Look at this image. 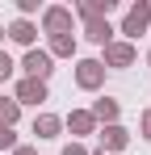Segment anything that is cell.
<instances>
[{"instance_id":"cell-1","label":"cell","mask_w":151,"mask_h":155,"mask_svg":"<svg viewBox=\"0 0 151 155\" xmlns=\"http://www.w3.org/2000/svg\"><path fill=\"white\" fill-rule=\"evenodd\" d=\"M147 21H151V4H143V0H139V4H134V8L126 13V25H122V34L139 38V34L147 29Z\"/></svg>"},{"instance_id":"cell-2","label":"cell","mask_w":151,"mask_h":155,"mask_svg":"<svg viewBox=\"0 0 151 155\" xmlns=\"http://www.w3.org/2000/svg\"><path fill=\"white\" fill-rule=\"evenodd\" d=\"M101 80H105V63H97V59H84V63L76 67V84H80V88H97Z\"/></svg>"},{"instance_id":"cell-3","label":"cell","mask_w":151,"mask_h":155,"mask_svg":"<svg viewBox=\"0 0 151 155\" xmlns=\"http://www.w3.org/2000/svg\"><path fill=\"white\" fill-rule=\"evenodd\" d=\"M21 67L29 71V80H42V84H46V76L55 71V67H50V54H46V51H29Z\"/></svg>"},{"instance_id":"cell-4","label":"cell","mask_w":151,"mask_h":155,"mask_svg":"<svg viewBox=\"0 0 151 155\" xmlns=\"http://www.w3.org/2000/svg\"><path fill=\"white\" fill-rule=\"evenodd\" d=\"M105 63H109V67H130V63H134V46H130V42H109V46H105Z\"/></svg>"},{"instance_id":"cell-5","label":"cell","mask_w":151,"mask_h":155,"mask_svg":"<svg viewBox=\"0 0 151 155\" xmlns=\"http://www.w3.org/2000/svg\"><path fill=\"white\" fill-rule=\"evenodd\" d=\"M38 101H46V84H42V80H21L17 105H38Z\"/></svg>"},{"instance_id":"cell-6","label":"cell","mask_w":151,"mask_h":155,"mask_svg":"<svg viewBox=\"0 0 151 155\" xmlns=\"http://www.w3.org/2000/svg\"><path fill=\"white\" fill-rule=\"evenodd\" d=\"M126 143H130V134H126L122 126H105L101 130V147H105V151H122Z\"/></svg>"},{"instance_id":"cell-7","label":"cell","mask_w":151,"mask_h":155,"mask_svg":"<svg viewBox=\"0 0 151 155\" xmlns=\"http://www.w3.org/2000/svg\"><path fill=\"white\" fill-rule=\"evenodd\" d=\"M67 25H72V13H67V8H46V29H50V38H55V34H67Z\"/></svg>"},{"instance_id":"cell-8","label":"cell","mask_w":151,"mask_h":155,"mask_svg":"<svg viewBox=\"0 0 151 155\" xmlns=\"http://www.w3.org/2000/svg\"><path fill=\"white\" fill-rule=\"evenodd\" d=\"M92 126H97V117L84 113V109H76L72 117H67V130H72V134H92Z\"/></svg>"},{"instance_id":"cell-9","label":"cell","mask_w":151,"mask_h":155,"mask_svg":"<svg viewBox=\"0 0 151 155\" xmlns=\"http://www.w3.org/2000/svg\"><path fill=\"white\" fill-rule=\"evenodd\" d=\"M59 126H63V122H59L55 113H42V117L34 122V134H38V138H59Z\"/></svg>"},{"instance_id":"cell-10","label":"cell","mask_w":151,"mask_h":155,"mask_svg":"<svg viewBox=\"0 0 151 155\" xmlns=\"http://www.w3.org/2000/svg\"><path fill=\"white\" fill-rule=\"evenodd\" d=\"M88 38H92V42H105V46H109V34H113V29H109V21H101V17H88Z\"/></svg>"},{"instance_id":"cell-11","label":"cell","mask_w":151,"mask_h":155,"mask_svg":"<svg viewBox=\"0 0 151 155\" xmlns=\"http://www.w3.org/2000/svg\"><path fill=\"white\" fill-rule=\"evenodd\" d=\"M8 38H13V42H21V46H29V42H34V25H29V21H13V25H8Z\"/></svg>"},{"instance_id":"cell-12","label":"cell","mask_w":151,"mask_h":155,"mask_svg":"<svg viewBox=\"0 0 151 155\" xmlns=\"http://www.w3.org/2000/svg\"><path fill=\"white\" fill-rule=\"evenodd\" d=\"M92 117H101V122H113V117H118V101H113V97H101V101L92 105Z\"/></svg>"},{"instance_id":"cell-13","label":"cell","mask_w":151,"mask_h":155,"mask_svg":"<svg viewBox=\"0 0 151 155\" xmlns=\"http://www.w3.org/2000/svg\"><path fill=\"white\" fill-rule=\"evenodd\" d=\"M17 113H21V105H17V101H4V97H0V126L8 130L13 122H17Z\"/></svg>"},{"instance_id":"cell-14","label":"cell","mask_w":151,"mask_h":155,"mask_svg":"<svg viewBox=\"0 0 151 155\" xmlns=\"http://www.w3.org/2000/svg\"><path fill=\"white\" fill-rule=\"evenodd\" d=\"M50 51L55 54H72L76 51V38L72 34H55V38H50Z\"/></svg>"},{"instance_id":"cell-15","label":"cell","mask_w":151,"mask_h":155,"mask_svg":"<svg viewBox=\"0 0 151 155\" xmlns=\"http://www.w3.org/2000/svg\"><path fill=\"white\" fill-rule=\"evenodd\" d=\"M8 76H13V59L0 51V80H8Z\"/></svg>"},{"instance_id":"cell-16","label":"cell","mask_w":151,"mask_h":155,"mask_svg":"<svg viewBox=\"0 0 151 155\" xmlns=\"http://www.w3.org/2000/svg\"><path fill=\"white\" fill-rule=\"evenodd\" d=\"M13 143H17V138H13V130H4V126H0V147H13Z\"/></svg>"},{"instance_id":"cell-17","label":"cell","mask_w":151,"mask_h":155,"mask_svg":"<svg viewBox=\"0 0 151 155\" xmlns=\"http://www.w3.org/2000/svg\"><path fill=\"white\" fill-rule=\"evenodd\" d=\"M63 155H88V151H84L80 143H67V147H63Z\"/></svg>"},{"instance_id":"cell-18","label":"cell","mask_w":151,"mask_h":155,"mask_svg":"<svg viewBox=\"0 0 151 155\" xmlns=\"http://www.w3.org/2000/svg\"><path fill=\"white\" fill-rule=\"evenodd\" d=\"M143 138H151V109L143 113Z\"/></svg>"},{"instance_id":"cell-19","label":"cell","mask_w":151,"mask_h":155,"mask_svg":"<svg viewBox=\"0 0 151 155\" xmlns=\"http://www.w3.org/2000/svg\"><path fill=\"white\" fill-rule=\"evenodd\" d=\"M13 155H34V151H29V147H17V151H13Z\"/></svg>"},{"instance_id":"cell-20","label":"cell","mask_w":151,"mask_h":155,"mask_svg":"<svg viewBox=\"0 0 151 155\" xmlns=\"http://www.w3.org/2000/svg\"><path fill=\"white\" fill-rule=\"evenodd\" d=\"M0 38H4V29H0Z\"/></svg>"},{"instance_id":"cell-21","label":"cell","mask_w":151,"mask_h":155,"mask_svg":"<svg viewBox=\"0 0 151 155\" xmlns=\"http://www.w3.org/2000/svg\"><path fill=\"white\" fill-rule=\"evenodd\" d=\"M147 59H151V54H147Z\"/></svg>"}]
</instances>
